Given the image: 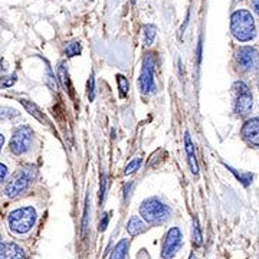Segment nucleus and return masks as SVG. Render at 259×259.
<instances>
[{
  "label": "nucleus",
  "mask_w": 259,
  "mask_h": 259,
  "mask_svg": "<svg viewBox=\"0 0 259 259\" xmlns=\"http://www.w3.org/2000/svg\"><path fill=\"white\" fill-rule=\"evenodd\" d=\"M231 32L238 42H252L258 35L256 22L249 9H236L231 16Z\"/></svg>",
  "instance_id": "obj_1"
},
{
  "label": "nucleus",
  "mask_w": 259,
  "mask_h": 259,
  "mask_svg": "<svg viewBox=\"0 0 259 259\" xmlns=\"http://www.w3.org/2000/svg\"><path fill=\"white\" fill-rule=\"evenodd\" d=\"M171 210L157 197L144 200L140 206V214L148 225H163L168 221Z\"/></svg>",
  "instance_id": "obj_2"
},
{
  "label": "nucleus",
  "mask_w": 259,
  "mask_h": 259,
  "mask_svg": "<svg viewBox=\"0 0 259 259\" xmlns=\"http://www.w3.org/2000/svg\"><path fill=\"white\" fill-rule=\"evenodd\" d=\"M36 210L33 207H20L16 209L10 213L9 218H8V222H9L10 231L16 235H23V233H28L36 222Z\"/></svg>",
  "instance_id": "obj_3"
},
{
  "label": "nucleus",
  "mask_w": 259,
  "mask_h": 259,
  "mask_svg": "<svg viewBox=\"0 0 259 259\" xmlns=\"http://www.w3.org/2000/svg\"><path fill=\"white\" fill-rule=\"evenodd\" d=\"M35 175H36V171H35L33 167H25L22 171H19L18 175H15L13 179L8 183V186L5 187V194L9 199H15V197L20 196L28 189L29 185L32 183V180L35 179Z\"/></svg>",
  "instance_id": "obj_4"
},
{
  "label": "nucleus",
  "mask_w": 259,
  "mask_h": 259,
  "mask_svg": "<svg viewBox=\"0 0 259 259\" xmlns=\"http://www.w3.org/2000/svg\"><path fill=\"white\" fill-rule=\"evenodd\" d=\"M235 94V112L239 115H248L253 107V97L249 87L242 81H238L233 85Z\"/></svg>",
  "instance_id": "obj_5"
},
{
  "label": "nucleus",
  "mask_w": 259,
  "mask_h": 259,
  "mask_svg": "<svg viewBox=\"0 0 259 259\" xmlns=\"http://www.w3.org/2000/svg\"><path fill=\"white\" fill-rule=\"evenodd\" d=\"M33 139V131L28 125H20L15 130L13 137L10 140V151L15 156H22L28 153Z\"/></svg>",
  "instance_id": "obj_6"
},
{
  "label": "nucleus",
  "mask_w": 259,
  "mask_h": 259,
  "mask_svg": "<svg viewBox=\"0 0 259 259\" xmlns=\"http://www.w3.org/2000/svg\"><path fill=\"white\" fill-rule=\"evenodd\" d=\"M154 65L156 58L154 54H147L143 62L141 74H140V90L143 94L156 93V82H154Z\"/></svg>",
  "instance_id": "obj_7"
},
{
  "label": "nucleus",
  "mask_w": 259,
  "mask_h": 259,
  "mask_svg": "<svg viewBox=\"0 0 259 259\" xmlns=\"http://www.w3.org/2000/svg\"><path fill=\"white\" fill-rule=\"evenodd\" d=\"M238 64L246 72H259V51L253 47L239 48L236 54Z\"/></svg>",
  "instance_id": "obj_8"
},
{
  "label": "nucleus",
  "mask_w": 259,
  "mask_h": 259,
  "mask_svg": "<svg viewBox=\"0 0 259 259\" xmlns=\"http://www.w3.org/2000/svg\"><path fill=\"white\" fill-rule=\"evenodd\" d=\"M183 242V235L179 228H171L167 232L166 239L161 248V258L163 259H171L177 253V250L180 249Z\"/></svg>",
  "instance_id": "obj_9"
},
{
  "label": "nucleus",
  "mask_w": 259,
  "mask_h": 259,
  "mask_svg": "<svg viewBox=\"0 0 259 259\" xmlns=\"http://www.w3.org/2000/svg\"><path fill=\"white\" fill-rule=\"evenodd\" d=\"M241 136L249 146L259 147V117H253L243 124Z\"/></svg>",
  "instance_id": "obj_10"
},
{
  "label": "nucleus",
  "mask_w": 259,
  "mask_h": 259,
  "mask_svg": "<svg viewBox=\"0 0 259 259\" xmlns=\"http://www.w3.org/2000/svg\"><path fill=\"white\" fill-rule=\"evenodd\" d=\"M0 259H26V255L16 243L0 242Z\"/></svg>",
  "instance_id": "obj_11"
},
{
  "label": "nucleus",
  "mask_w": 259,
  "mask_h": 259,
  "mask_svg": "<svg viewBox=\"0 0 259 259\" xmlns=\"http://www.w3.org/2000/svg\"><path fill=\"white\" fill-rule=\"evenodd\" d=\"M185 146H186V154H187V160H189V166L193 175L199 173V166H197V160H196V153H194V147L189 133L185 134Z\"/></svg>",
  "instance_id": "obj_12"
},
{
  "label": "nucleus",
  "mask_w": 259,
  "mask_h": 259,
  "mask_svg": "<svg viewBox=\"0 0 259 259\" xmlns=\"http://www.w3.org/2000/svg\"><path fill=\"white\" fill-rule=\"evenodd\" d=\"M20 104L25 107V110L32 115V117H35L37 121H40L42 124H48L47 118H45V115H44V112L40 111V108L37 107L35 102L28 101V100H20Z\"/></svg>",
  "instance_id": "obj_13"
},
{
  "label": "nucleus",
  "mask_w": 259,
  "mask_h": 259,
  "mask_svg": "<svg viewBox=\"0 0 259 259\" xmlns=\"http://www.w3.org/2000/svg\"><path fill=\"white\" fill-rule=\"evenodd\" d=\"M146 223L141 221V218L139 216H133L127 223V232H128L131 236H137L140 233L146 231Z\"/></svg>",
  "instance_id": "obj_14"
},
{
  "label": "nucleus",
  "mask_w": 259,
  "mask_h": 259,
  "mask_svg": "<svg viewBox=\"0 0 259 259\" xmlns=\"http://www.w3.org/2000/svg\"><path fill=\"white\" fill-rule=\"evenodd\" d=\"M128 239H121V241L115 245V248L112 250L110 259H125V256H127V250H128Z\"/></svg>",
  "instance_id": "obj_15"
},
{
  "label": "nucleus",
  "mask_w": 259,
  "mask_h": 259,
  "mask_svg": "<svg viewBox=\"0 0 259 259\" xmlns=\"http://www.w3.org/2000/svg\"><path fill=\"white\" fill-rule=\"evenodd\" d=\"M143 35H144V44H146L147 47L148 45H153V42H154V39H156V35H157L156 26H154V25H147V26H144Z\"/></svg>",
  "instance_id": "obj_16"
},
{
  "label": "nucleus",
  "mask_w": 259,
  "mask_h": 259,
  "mask_svg": "<svg viewBox=\"0 0 259 259\" xmlns=\"http://www.w3.org/2000/svg\"><path fill=\"white\" fill-rule=\"evenodd\" d=\"M58 76H59V81L62 83L65 90H69V78H68V69H66V65L65 62H61L59 68H58Z\"/></svg>",
  "instance_id": "obj_17"
},
{
  "label": "nucleus",
  "mask_w": 259,
  "mask_h": 259,
  "mask_svg": "<svg viewBox=\"0 0 259 259\" xmlns=\"http://www.w3.org/2000/svg\"><path fill=\"white\" fill-rule=\"evenodd\" d=\"M229 170H231L232 173L235 175V177L241 182L243 186H249L250 182H252V175L250 173H241V171H238V170H235V168H232V167H228Z\"/></svg>",
  "instance_id": "obj_18"
},
{
  "label": "nucleus",
  "mask_w": 259,
  "mask_h": 259,
  "mask_svg": "<svg viewBox=\"0 0 259 259\" xmlns=\"http://www.w3.org/2000/svg\"><path fill=\"white\" fill-rule=\"evenodd\" d=\"M19 115L15 108L10 107H0V120H13Z\"/></svg>",
  "instance_id": "obj_19"
},
{
  "label": "nucleus",
  "mask_w": 259,
  "mask_h": 259,
  "mask_svg": "<svg viewBox=\"0 0 259 259\" xmlns=\"http://www.w3.org/2000/svg\"><path fill=\"white\" fill-rule=\"evenodd\" d=\"M65 54L68 56H76L81 54V44L79 42H71L65 48Z\"/></svg>",
  "instance_id": "obj_20"
},
{
  "label": "nucleus",
  "mask_w": 259,
  "mask_h": 259,
  "mask_svg": "<svg viewBox=\"0 0 259 259\" xmlns=\"http://www.w3.org/2000/svg\"><path fill=\"white\" fill-rule=\"evenodd\" d=\"M202 239H203V236H202V231H200V226H199V222H197V219L194 218V222H193V242L196 246H200L202 245Z\"/></svg>",
  "instance_id": "obj_21"
},
{
  "label": "nucleus",
  "mask_w": 259,
  "mask_h": 259,
  "mask_svg": "<svg viewBox=\"0 0 259 259\" xmlns=\"http://www.w3.org/2000/svg\"><path fill=\"white\" fill-rule=\"evenodd\" d=\"M141 161H143V160H141L140 157L134 158V160L130 163L128 166L125 167V171H124V175H125V176H130V175H133L134 171H137V170L140 168V166H141Z\"/></svg>",
  "instance_id": "obj_22"
},
{
  "label": "nucleus",
  "mask_w": 259,
  "mask_h": 259,
  "mask_svg": "<svg viewBox=\"0 0 259 259\" xmlns=\"http://www.w3.org/2000/svg\"><path fill=\"white\" fill-rule=\"evenodd\" d=\"M117 82H118V88H120V93L121 95L124 97V95H127L128 93V81H127V78L125 76H122V75H118L117 76Z\"/></svg>",
  "instance_id": "obj_23"
},
{
  "label": "nucleus",
  "mask_w": 259,
  "mask_h": 259,
  "mask_svg": "<svg viewBox=\"0 0 259 259\" xmlns=\"http://www.w3.org/2000/svg\"><path fill=\"white\" fill-rule=\"evenodd\" d=\"M105 190H107V177L105 173L101 175V186H100V203L104 202V197H105Z\"/></svg>",
  "instance_id": "obj_24"
},
{
  "label": "nucleus",
  "mask_w": 259,
  "mask_h": 259,
  "mask_svg": "<svg viewBox=\"0 0 259 259\" xmlns=\"http://www.w3.org/2000/svg\"><path fill=\"white\" fill-rule=\"evenodd\" d=\"M94 85H95V79H94V74L90 76V81H88V98L90 101H94L95 98V90H94Z\"/></svg>",
  "instance_id": "obj_25"
},
{
  "label": "nucleus",
  "mask_w": 259,
  "mask_h": 259,
  "mask_svg": "<svg viewBox=\"0 0 259 259\" xmlns=\"http://www.w3.org/2000/svg\"><path fill=\"white\" fill-rule=\"evenodd\" d=\"M88 206H90V202L87 200V206H85V212H83L82 236H85V233H87V229H88Z\"/></svg>",
  "instance_id": "obj_26"
},
{
  "label": "nucleus",
  "mask_w": 259,
  "mask_h": 259,
  "mask_svg": "<svg viewBox=\"0 0 259 259\" xmlns=\"http://www.w3.org/2000/svg\"><path fill=\"white\" fill-rule=\"evenodd\" d=\"M108 222H110V216H108V213H104V214H102L101 222H100V232H104L107 229Z\"/></svg>",
  "instance_id": "obj_27"
},
{
  "label": "nucleus",
  "mask_w": 259,
  "mask_h": 259,
  "mask_svg": "<svg viewBox=\"0 0 259 259\" xmlns=\"http://www.w3.org/2000/svg\"><path fill=\"white\" fill-rule=\"evenodd\" d=\"M6 176H8V167L5 164H0V183L6 179Z\"/></svg>",
  "instance_id": "obj_28"
},
{
  "label": "nucleus",
  "mask_w": 259,
  "mask_h": 259,
  "mask_svg": "<svg viewBox=\"0 0 259 259\" xmlns=\"http://www.w3.org/2000/svg\"><path fill=\"white\" fill-rule=\"evenodd\" d=\"M250 5H252V9L259 16V0H250Z\"/></svg>",
  "instance_id": "obj_29"
},
{
  "label": "nucleus",
  "mask_w": 259,
  "mask_h": 259,
  "mask_svg": "<svg viewBox=\"0 0 259 259\" xmlns=\"http://www.w3.org/2000/svg\"><path fill=\"white\" fill-rule=\"evenodd\" d=\"M3 144H5V137H3V136H2V133H0V151H2Z\"/></svg>",
  "instance_id": "obj_30"
},
{
  "label": "nucleus",
  "mask_w": 259,
  "mask_h": 259,
  "mask_svg": "<svg viewBox=\"0 0 259 259\" xmlns=\"http://www.w3.org/2000/svg\"><path fill=\"white\" fill-rule=\"evenodd\" d=\"M256 85H258V90H259V78H258V82H256Z\"/></svg>",
  "instance_id": "obj_31"
},
{
  "label": "nucleus",
  "mask_w": 259,
  "mask_h": 259,
  "mask_svg": "<svg viewBox=\"0 0 259 259\" xmlns=\"http://www.w3.org/2000/svg\"><path fill=\"white\" fill-rule=\"evenodd\" d=\"M133 3H136V0H133Z\"/></svg>",
  "instance_id": "obj_32"
}]
</instances>
